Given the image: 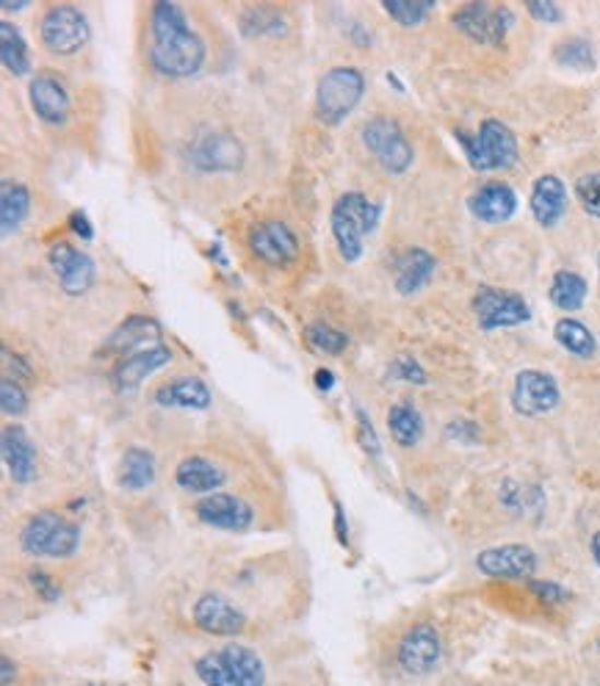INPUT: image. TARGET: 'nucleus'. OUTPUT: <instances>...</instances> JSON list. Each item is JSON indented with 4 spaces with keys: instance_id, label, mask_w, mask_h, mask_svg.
Returning a JSON list of instances; mask_svg holds the SVG:
<instances>
[{
    "instance_id": "f257e3e1",
    "label": "nucleus",
    "mask_w": 600,
    "mask_h": 686,
    "mask_svg": "<svg viewBox=\"0 0 600 686\" xmlns=\"http://www.w3.org/2000/svg\"><path fill=\"white\" fill-rule=\"evenodd\" d=\"M150 67L166 78L197 75L205 64V42L191 31L189 20L175 3L150 9Z\"/></svg>"
},
{
    "instance_id": "f03ea898",
    "label": "nucleus",
    "mask_w": 600,
    "mask_h": 686,
    "mask_svg": "<svg viewBox=\"0 0 600 686\" xmlns=\"http://www.w3.org/2000/svg\"><path fill=\"white\" fill-rule=\"evenodd\" d=\"M383 208L374 200H368L360 191H349V194L338 197L332 205V236H336L338 249H341L343 261L354 263L363 255V238L374 233Z\"/></svg>"
},
{
    "instance_id": "7ed1b4c3",
    "label": "nucleus",
    "mask_w": 600,
    "mask_h": 686,
    "mask_svg": "<svg viewBox=\"0 0 600 686\" xmlns=\"http://www.w3.org/2000/svg\"><path fill=\"white\" fill-rule=\"evenodd\" d=\"M78 543H81V529L50 509L36 512L20 532V548L42 559H67L75 554Z\"/></svg>"
},
{
    "instance_id": "20e7f679",
    "label": "nucleus",
    "mask_w": 600,
    "mask_h": 686,
    "mask_svg": "<svg viewBox=\"0 0 600 686\" xmlns=\"http://www.w3.org/2000/svg\"><path fill=\"white\" fill-rule=\"evenodd\" d=\"M457 142L462 144L468 155V164L477 172H498L509 169L518 161V139L498 119H484L479 133L468 137L459 131Z\"/></svg>"
},
{
    "instance_id": "39448f33",
    "label": "nucleus",
    "mask_w": 600,
    "mask_h": 686,
    "mask_svg": "<svg viewBox=\"0 0 600 686\" xmlns=\"http://www.w3.org/2000/svg\"><path fill=\"white\" fill-rule=\"evenodd\" d=\"M365 95V78L354 67H332L318 81L316 117L325 125H341Z\"/></svg>"
},
{
    "instance_id": "423d86ee",
    "label": "nucleus",
    "mask_w": 600,
    "mask_h": 686,
    "mask_svg": "<svg viewBox=\"0 0 600 686\" xmlns=\"http://www.w3.org/2000/svg\"><path fill=\"white\" fill-rule=\"evenodd\" d=\"M89 20L86 14L70 3L50 7L39 20L42 45L56 56H75L89 42Z\"/></svg>"
},
{
    "instance_id": "0eeeda50",
    "label": "nucleus",
    "mask_w": 600,
    "mask_h": 686,
    "mask_svg": "<svg viewBox=\"0 0 600 686\" xmlns=\"http://www.w3.org/2000/svg\"><path fill=\"white\" fill-rule=\"evenodd\" d=\"M363 144L390 175H404L415 161V150L407 142L401 125L388 117H374L363 128Z\"/></svg>"
},
{
    "instance_id": "6e6552de",
    "label": "nucleus",
    "mask_w": 600,
    "mask_h": 686,
    "mask_svg": "<svg viewBox=\"0 0 600 686\" xmlns=\"http://www.w3.org/2000/svg\"><path fill=\"white\" fill-rule=\"evenodd\" d=\"M451 23L457 25L468 39L490 48H501L506 34L513 31L515 14L506 7H490V3H466L451 14Z\"/></svg>"
},
{
    "instance_id": "1a4fd4ad",
    "label": "nucleus",
    "mask_w": 600,
    "mask_h": 686,
    "mask_svg": "<svg viewBox=\"0 0 600 686\" xmlns=\"http://www.w3.org/2000/svg\"><path fill=\"white\" fill-rule=\"evenodd\" d=\"M473 314L484 332L504 330V327H518L531 319V310L523 296L509 294V291L482 285L473 296Z\"/></svg>"
},
{
    "instance_id": "9d476101",
    "label": "nucleus",
    "mask_w": 600,
    "mask_h": 686,
    "mask_svg": "<svg viewBox=\"0 0 600 686\" xmlns=\"http://www.w3.org/2000/svg\"><path fill=\"white\" fill-rule=\"evenodd\" d=\"M562 391L556 379L548 371H537V368H526L515 377L513 388V407L515 413L534 418V415H545L551 410L560 407Z\"/></svg>"
},
{
    "instance_id": "9b49d317",
    "label": "nucleus",
    "mask_w": 600,
    "mask_h": 686,
    "mask_svg": "<svg viewBox=\"0 0 600 686\" xmlns=\"http://www.w3.org/2000/svg\"><path fill=\"white\" fill-rule=\"evenodd\" d=\"M48 263L67 296H81L95 285V261L83 249L72 247L70 241H56L48 249Z\"/></svg>"
},
{
    "instance_id": "f8f14e48",
    "label": "nucleus",
    "mask_w": 600,
    "mask_h": 686,
    "mask_svg": "<svg viewBox=\"0 0 600 686\" xmlns=\"http://www.w3.org/2000/svg\"><path fill=\"white\" fill-rule=\"evenodd\" d=\"M479 573L490 576V579H506V581H531L537 573V554L529 545L509 543L495 545V548L482 551L477 556Z\"/></svg>"
},
{
    "instance_id": "ddd939ff",
    "label": "nucleus",
    "mask_w": 600,
    "mask_h": 686,
    "mask_svg": "<svg viewBox=\"0 0 600 686\" xmlns=\"http://www.w3.org/2000/svg\"><path fill=\"white\" fill-rule=\"evenodd\" d=\"M443 642L440 634L430 623H419L401 637L399 642V664L410 675H426L440 664Z\"/></svg>"
},
{
    "instance_id": "4468645a",
    "label": "nucleus",
    "mask_w": 600,
    "mask_h": 686,
    "mask_svg": "<svg viewBox=\"0 0 600 686\" xmlns=\"http://www.w3.org/2000/svg\"><path fill=\"white\" fill-rule=\"evenodd\" d=\"M249 249H252L258 261L269 263V267H285V263H291L299 255V238H296V233L285 222L269 220L252 227V233H249Z\"/></svg>"
},
{
    "instance_id": "2eb2a0df",
    "label": "nucleus",
    "mask_w": 600,
    "mask_h": 686,
    "mask_svg": "<svg viewBox=\"0 0 600 686\" xmlns=\"http://www.w3.org/2000/svg\"><path fill=\"white\" fill-rule=\"evenodd\" d=\"M189 161L202 172H233L242 166L244 150L230 133H197L189 147Z\"/></svg>"
},
{
    "instance_id": "dca6fc26",
    "label": "nucleus",
    "mask_w": 600,
    "mask_h": 686,
    "mask_svg": "<svg viewBox=\"0 0 600 686\" xmlns=\"http://www.w3.org/2000/svg\"><path fill=\"white\" fill-rule=\"evenodd\" d=\"M195 514L205 527L224 529V532H247L255 521V512L247 501L230 493H211L197 501Z\"/></svg>"
},
{
    "instance_id": "f3484780",
    "label": "nucleus",
    "mask_w": 600,
    "mask_h": 686,
    "mask_svg": "<svg viewBox=\"0 0 600 686\" xmlns=\"http://www.w3.org/2000/svg\"><path fill=\"white\" fill-rule=\"evenodd\" d=\"M195 626L211 637H238L247 628V617L227 598L205 592L195 604Z\"/></svg>"
},
{
    "instance_id": "a211bd4d",
    "label": "nucleus",
    "mask_w": 600,
    "mask_h": 686,
    "mask_svg": "<svg viewBox=\"0 0 600 686\" xmlns=\"http://www.w3.org/2000/svg\"><path fill=\"white\" fill-rule=\"evenodd\" d=\"M172 363V350L164 346V343H155V346H148V350L130 352L128 357L117 363L111 374V385L117 393H133L150 374H155L158 368L169 366Z\"/></svg>"
},
{
    "instance_id": "6ab92c4d",
    "label": "nucleus",
    "mask_w": 600,
    "mask_h": 686,
    "mask_svg": "<svg viewBox=\"0 0 600 686\" xmlns=\"http://www.w3.org/2000/svg\"><path fill=\"white\" fill-rule=\"evenodd\" d=\"M28 100L42 122L61 125L70 117V90H67V83L59 75H54V72H39V75L31 78Z\"/></svg>"
},
{
    "instance_id": "aec40b11",
    "label": "nucleus",
    "mask_w": 600,
    "mask_h": 686,
    "mask_svg": "<svg viewBox=\"0 0 600 686\" xmlns=\"http://www.w3.org/2000/svg\"><path fill=\"white\" fill-rule=\"evenodd\" d=\"M468 208L484 225H501V222L513 220L515 211H518V194H515L513 186L501 184V180H490V184L479 186L473 191Z\"/></svg>"
},
{
    "instance_id": "412c9836",
    "label": "nucleus",
    "mask_w": 600,
    "mask_h": 686,
    "mask_svg": "<svg viewBox=\"0 0 600 686\" xmlns=\"http://www.w3.org/2000/svg\"><path fill=\"white\" fill-rule=\"evenodd\" d=\"M3 465H7L9 476H12L17 485H31L36 480V449L34 440L28 438L20 424L3 426Z\"/></svg>"
},
{
    "instance_id": "4be33fe9",
    "label": "nucleus",
    "mask_w": 600,
    "mask_h": 686,
    "mask_svg": "<svg viewBox=\"0 0 600 686\" xmlns=\"http://www.w3.org/2000/svg\"><path fill=\"white\" fill-rule=\"evenodd\" d=\"M437 261L435 255L421 247H412L401 252L393 263V285L401 296H412L424 291L435 277Z\"/></svg>"
},
{
    "instance_id": "5701e85b",
    "label": "nucleus",
    "mask_w": 600,
    "mask_h": 686,
    "mask_svg": "<svg viewBox=\"0 0 600 686\" xmlns=\"http://www.w3.org/2000/svg\"><path fill=\"white\" fill-rule=\"evenodd\" d=\"M531 213L542 227H553L567 211V189L556 175H542L531 186Z\"/></svg>"
},
{
    "instance_id": "b1692460",
    "label": "nucleus",
    "mask_w": 600,
    "mask_h": 686,
    "mask_svg": "<svg viewBox=\"0 0 600 686\" xmlns=\"http://www.w3.org/2000/svg\"><path fill=\"white\" fill-rule=\"evenodd\" d=\"M155 404L161 407H183V410H205L211 407V388L200 377H177L164 382L153 393Z\"/></svg>"
},
{
    "instance_id": "393cba45",
    "label": "nucleus",
    "mask_w": 600,
    "mask_h": 686,
    "mask_svg": "<svg viewBox=\"0 0 600 686\" xmlns=\"http://www.w3.org/2000/svg\"><path fill=\"white\" fill-rule=\"evenodd\" d=\"M227 474L224 468L216 465L208 457H186V460L177 465L175 482L177 487H183L186 493H216V487L224 485Z\"/></svg>"
},
{
    "instance_id": "a878e982",
    "label": "nucleus",
    "mask_w": 600,
    "mask_h": 686,
    "mask_svg": "<svg viewBox=\"0 0 600 686\" xmlns=\"http://www.w3.org/2000/svg\"><path fill=\"white\" fill-rule=\"evenodd\" d=\"M158 335H161V327L155 324L153 319H148V316H130V319H125L122 324L111 332V338L106 341V352L130 355V352L155 346Z\"/></svg>"
},
{
    "instance_id": "bb28decb",
    "label": "nucleus",
    "mask_w": 600,
    "mask_h": 686,
    "mask_svg": "<svg viewBox=\"0 0 600 686\" xmlns=\"http://www.w3.org/2000/svg\"><path fill=\"white\" fill-rule=\"evenodd\" d=\"M155 471L158 468H155L153 451L130 446L122 454V462H119V485H122V490L142 493L155 482Z\"/></svg>"
},
{
    "instance_id": "cd10ccee",
    "label": "nucleus",
    "mask_w": 600,
    "mask_h": 686,
    "mask_svg": "<svg viewBox=\"0 0 600 686\" xmlns=\"http://www.w3.org/2000/svg\"><path fill=\"white\" fill-rule=\"evenodd\" d=\"M28 211L31 191L17 180H3V189H0V233L7 238L17 233L20 225L28 220Z\"/></svg>"
},
{
    "instance_id": "c85d7f7f",
    "label": "nucleus",
    "mask_w": 600,
    "mask_h": 686,
    "mask_svg": "<svg viewBox=\"0 0 600 686\" xmlns=\"http://www.w3.org/2000/svg\"><path fill=\"white\" fill-rule=\"evenodd\" d=\"M219 653H222V659L227 662L230 673L236 675L238 686H263L266 684V664H263V659H260L258 653L252 651V648L233 642V646L222 648Z\"/></svg>"
},
{
    "instance_id": "c756f323",
    "label": "nucleus",
    "mask_w": 600,
    "mask_h": 686,
    "mask_svg": "<svg viewBox=\"0 0 600 686\" xmlns=\"http://www.w3.org/2000/svg\"><path fill=\"white\" fill-rule=\"evenodd\" d=\"M553 338H556V343H560L562 350L581 357V360H589V357H595V352H598V341H595V335L589 332V327L584 324V321L573 319V316H565V319L556 321Z\"/></svg>"
},
{
    "instance_id": "7c9ffc66",
    "label": "nucleus",
    "mask_w": 600,
    "mask_h": 686,
    "mask_svg": "<svg viewBox=\"0 0 600 686\" xmlns=\"http://www.w3.org/2000/svg\"><path fill=\"white\" fill-rule=\"evenodd\" d=\"M0 59L12 75H25L31 70L28 45H25L17 25L9 20H0Z\"/></svg>"
},
{
    "instance_id": "2f4dec72",
    "label": "nucleus",
    "mask_w": 600,
    "mask_h": 686,
    "mask_svg": "<svg viewBox=\"0 0 600 686\" xmlns=\"http://www.w3.org/2000/svg\"><path fill=\"white\" fill-rule=\"evenodd\" d=\"M548 296H551V303L556 305L560 310H581L584 299H587V280L576 272H562L553 274L551 280V288H548Z\"/></svg>"
},
{
    "instance_id": "473e14b6",
    "label": "nucleus",
    "mask_w": 600,
    "mask_h": 686,
    "mask_svg": "<svg viewBox=\"0 0 600 686\" xmlns=\"http://www.w3.org/2000/svg\"><path fill=\"white\" fill-rule=\"evenodd\" d=\"M388 429L393 435V440L404 449L415 446L424 435V421H421V413L412 404H393L388 410Z\"/></svg>"
},
{
    "instance_id": "72a5a7b5",
    "label": "nucleus",
    "mask_w": 600,
    "mask_h": 686,
    "mask_svg": "<svg viewBox=\"0 0 600 686\" xmlns=\"http://www.w3.org/2000/svg\"><path fill=\"white\" fill-rule=\"evenodd\" d=\"M289 28L285 25V14L277 7H249L242 14V31L244 36H277Z\"/></svg>"
},
{
    "instance_id": "f704fd0d",
    "label": "nucleus",
    "mask_w": 600,
    "mask_h": 686,
    "mask_svg": "<svg viewBox=\"0 0 600 686\" xmlns=\"http://www.w3.org/2000/svg\"><path fill=\"white\" fill-rule=\"evenodd\" d=\"M553 59L560 61L562 67H573V70H595L598 59H595L592 42L581 39V36H570V39H562L553 50Z\"/></svg>"
},
{
    "instance_id": "c9c22d12",
    "label": "nucleus",
    "mask_w": 600,
    "mask_h": 686,
    "mask_svg": "<svg viewBox=\"0 0 600 686\" xmlns=\"http://www.w3.org/2000/svg\"><path fill=\"white\" fill-rule=\"evenodd\" d=\"M305 338L313 350L325 352V355H341V352L349 346L346 332L336 330V327L325 324V321H313V324H307Z\"/></svg>"
},
{
    "instance_id": "e433bc0d",
    "label": "nucleus",
    "mask_w": 600,
    "mask_h": 686,
    "mask_svg": "<svg viewBox=\"0 0 600 686\" xmlns=\"http://www.w3.org/2000/svg\"><path fill=\"white\" fill-rule=\"evenodd\" d=\"M195 673H197V678H200L205 686H238L236 675L230 673L227 662H224L222 653H219V651L205 653V657L197 659Z\"/></svg>"
},
{
    "instance_id": "4c0bfd02",
    "label": "nucleus",
    "mask_w": 600,
    "mask_h": 686,
    "mask_svg": "<svg viewBox=\"0 0 600 686\" xmlns=\"http://www.w3.org/2000/svg\"><path fill=\"white\" fill-rule=\"evenodd\" d=\"M383 9L396 20V23L404 25V28H412V25H421L430 17L435 3H421V0H388V3H383Z\"/></svg>"
},
{
    "instance_id": "58836bf2",
    "label": "nucleus",
    "mask_w": 600,
    "mask_h": 686,
    "mask_svg": "<svg viewBox=\"0 0 600 686\" xmlns=\"http://www.w3.org/2000/svg\"><path fill=\"white\" fill-rule=\"evenodd\" d=\"M576 200L589 216L600 220V172H587L576 180Z\"/></svg>"
},
{
    "instance_id": "ea45409f",
    "label": "nucleus",
    "mask_w": 600,
    "mask_h": 686,
    "mask_svg": "<svg viewBox=\"0 0 600 686\" xmlns=\"http://www.w3.org/2000/svg\"><path fill=\"white\" fill-rule=\"evenodd\" d=\"M501 501L513 509V512H529L531 501L542 504V493L531 485L526 487V485H515V482H504V487H501Z\"/></svg>"
},
{
    "instance_id": "a19ab883",
    "label": "nucleus",
    "mask_w": 600,
    "mask_h": 686,
    "mask_svg": "<svg viewBox=\"0 0 600 686\" xmlns=\"http://www.w3.org/2000/svg\"><path fill=\"white\" fill-rule=\"evenodd\" d=\"M0 407L7 415H23L28 410V397H25L23 385L12 377H3L0 379Z\"/></svg>"
},
{
    "instance_id": "79ce46f5",
    "label": "nucleus",
    "mask_w": 600,
    "mask_h": 686,
    "mask_svg": "<svg viewBox=\"0 0 600 686\" xmlns=\"http://www.w3.org/2000/svg\"><path fill=\"white\" fill-rule=\"evenodd\" d=\"M390 374H393L396 379H404V382L426 385V371L419 366V360H412L410 355L396 357V363L390 366Z\"/></svg>"
},
{
    "instance_id": "37998d69",
    "label": "nucleus",
    "mask_w": 600,
    "mask_h": 686,
    "mask_svg": "<svg viewBox=\"0 0 600 686\" xmlns=\"http://www.w3.org/2000/svg\"><path fill=\"white\" fill-rule=\"evenodd\" d=\"M529 590L534 592L540 601H545V604L560 606V604H567V601H570V592H567L562 584H553V581H534L531 579Z\"/></svg>"
},
{
    "instance_id": "c03bdc74",
    "label": "nucleus",
    "mask_w": 600,
    "mask_h": 686,
    "mask_svg": "<svg viewBox=\"0 0 600 686\" xmlns=\"http://www.w3.org/2000/svg\"><path fill=\"white\" fill-rule=\"evenodd\" d=\"M28 581H31V587H34V590H36V595L42 598V601H59V598H61V587L56 584L54 576L45 573V570H31Z\"/></svg>"
},
{
    "instance_id": "a18cd8bd",
    "label": "nucleus",
    "mask_w": 600,
    "mask_h": 686,
    "mask_svg": "<svg viewBox=\"0 0 600 686\" xmlns=\"http://www.w3.org/2000/svg\"><path fill=\"white\" fill-rule=\"evenodd\" d=\"M446 438L448 440H457V443H479V426L473 424V421H466V418H459V421H451V424L446 426Z\"/></svg>"
},
{
    "instance_id": "49530a36",
    "label": "nucleus",
    "mask_w": 600,
    "mask_h": 686,
    "mask_svg": "<svg viewBox=\"0 0 600 686\" xmlns=\"http://www.w3.org/2000/svg\"><path fill=\"white\" fill-rule=\"evenodd\" d=\"M357 435H360V443H363V449L368 451V454L377 457L379 454V438L377 433H374V426L368 424V418H365L363 410H357Z\"/></svg>"
},
{
    "instance_id": "de8ad7c7",
    "label": "nucleus",
    "mask_w": 600,
    "mask_h": 686,
    "mask_svg": "<svg viewBox=\"0 0 600 686\" xmlns=\"http://www.w3.org/2000/svg\"><path fill=\"white\" fill-rule=\"evenodd\" d=\"M14 379H28L31 377V366L23 360V357L17 355V352L12 350H3V377H12Z\"/></svg>"
},
{
    "instance_id": "09e8293b",
    "label": "nucleus",
    "mask_w": 600,
    "mask_h": 686,
    "mask_svg": "<svg viewBox=\"0 0 600 686\" xmlns=\"http://www.w3.org/2000/svg\"><path fill=\"white\" fill-rule=\"evenodd\" d=\"M526 9H529L531 17H537L540 23H560L562 20V9L556 7V3H551V0H545V3H526Z\"/></svg>"
},
{
    "instance_id": "8fccbe9b",
    "label": "nucleus",
    "mask_w": 600,
    "mask_h": 686,
    "mask_svg": "<svg viewBox=\"0 0 600 686\" xmlns=\"http://www.w3.org/2000/svg\"><path fill=\"white\" fill-rule=\"evenodd\" d=\"M70 227L78 233V236L83 238V241H92V236H95V233H92V225H89V220H86V213H83V211L72 213Z\"/></svg>"
},
{
    "instance_id": "3c124183",
    "label": "nucleus",
    "mask_w": 600,
    "mask_h": 686,
    "mask_svg": "<svg viewBox=\"0 0 600 686\" xmlns=\"http://www.w3.org/2000/svg\"><path fill=\"white\" fill-rule=\"evenodd\" d=\"M0 667H3V686H12V678H14V662L9 657H3V662H0Z\"/></svg>"
},
{
    "instance_id": "603ef678",
    "label": "nucleus",
    "mask_w": 600,
    "mask_h": 686,
    "mask_svg": "<svg viewBox=\"0 0 600 686\" xmlns=\"http://www.w3.org/2000/svg\"><path fill=\"white\" fill-rule=\"evenodd\" d=\"M316 382H318V388H321V391H330L332 385H336V379H332L330 371H318Z\"/></svg>"
},
{
    "instance_id": "864d4df0",
    "label": "nucleus",
    "mask_w": 600,
    "mask_h": 686,
    "mask_svg": "<svg viewBox=\"0 0 600 686\" xmlns=\"http://www.w3.org/2000/svg\"><path fill=\"white\" fill-rule=\"evenodd\" d=\"M589 548H592V559L600 565V532L592 534V543H589Z\"/></svg>"
},
{
    "instance_id": "5fc2aeb1",
    "label": "nucleus",
    "mask_w": 600,
    "mask_h": 686,
    "mask_svg": "<svg viewBox=\"0 0 600 686\" xmlns=\"http://www.w3.org/2000/svg\"><path fill=\"white\" fill-rule=\"evenodd\" d=\"M598 653H600V637H598Z\"/></svg>"
},
{
    "instance_id": "6e6d98bb",
    "label": "nucleus",
    "mask_w": 600,
    "mask_h": 686,
    "mask_svg": "<svg viewBox=\"0 0 600 686\" xmlns=\"http://www.w3.org/2000/svg\"><path fill=\"white\" fill-rule=\"evenodd\" d=\"M598 272H600V258H598Z\"/></svg>"
}]
</instances>
